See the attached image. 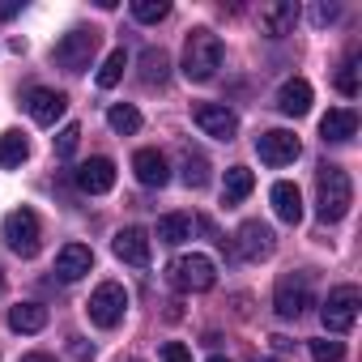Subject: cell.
Listing matches in <instances>:
<instances>
[{
	"label": "cell",
	"mask_w": 362,
	"mask_h": 362,
	"mask_svg": "<svg viewBox=\"0 0 362 362\" xmlns=\"http://www.w3.org/2000/svg\"><path fill=\"white\" fill-rule=\"evenodd\" d=\"M354 205V184L337 162H324L315 170V214L320 222H341Z\"/></svg>",
	"instance_id": "6da1fadb"
},
{
	"label": "cell",
	"mask_w": 362,
	"mask_h": 362,
	"mask_svg": "<svg viewBox=\"0 0 362 362\" xmlns=\"http://www.w3.org/2000/svg\"><path fill=\"white\" fill-rule=\"evenodd\" d=\"M222 69V39L214 30H192L184 43V77L188 81H214Z\"/></svg>",
	"instance_id": "7a4b0ae2"
},
{
	"label": "cell",
	"mask_w": 362,
	"mask_h": 362,
	"mask_svg": "<svg viewBox=\"0 0 362 362\" xmlns=\"http://www.w3.org/2000/svg\"><path fill=\"white\" fill-rule=\"evenodd\" d=\"M354 132H358V115H354L349 107H337V111H328V115L320 119V136H324V141H332V145L349 141Z\"/></svg>",
	"instance_id": "ffe728a7"
},
{
	"label": "cell",
	"mask_w": 362,
	"mask_h": 362,
	"mask_svg": "<svg viewBox=\"0 0 362 362\" xmlns=\"http://www.w3.org/2000/svg\"><path fill=\"white\" fill-rule=\"evenodd\" d=\"M22 362H56V358H52V354H39V349H35V354H26Z\"/></svg>",
	"instance_id": "8d00e7d4"
},
{
	"label": "cell",
	"mask_w": 362,
	"mask_h": 362,
	"mask_svg": "<svg viewBox=\"0 0 362 362\" xmlns=\"http://www.w3.org/2000/svg\"><path fill=\"white\" fill-rule=\"evenodd\" d=\"M260 362H277V358H260Z\"/></svg>",
	"instance_id": "ab89813d"
},
{
	"label": "cell",
	"mask_w": 362,
	"mask_h": 362,
	"mask_svg": "<svg viewBox=\"0 0 362 362\" xmlns=\"http://www.w3.org/2000/svg\"><path fill=\"white\" fill-rule=\"evenodd\" d=\"M30 158V141L22 132H5L0 136V166H22Z\"/></svg>",
	"instance_id": "d4e9b609"
},
{
	"label": "cell",
	"mask_w": 362,
	"mask_h": 362,
	"mask_svg": "<svg viewBox=\"0 0 362 362\" xmlns=\"http://www.w3.org/2000/svg\"><path fill=\"white\" fill-rule=\"evenodd\" d=\"M166 13H170V0H136V5H132L136 22H162Z\"/></svg>",
	"instance_id": "f1b7e54d"
},
{
	"label": "cell",
	"mask_w": 362,
	"mask_h": 362,
	"mask_svg": "<svg viewBox=\"0 0 362 362\" xmlns=\"http://www.w3.org/2000/svg\"><path fill=\"white\" fill-rule=\"evenodd\" d=\"M311 358L315 362H341L345 358V345L341 341H328V337L324 341H311Z\"/></svg>",
	"instance_id": "1f68e13d"
},
{
	"label": "cell",
	"mask_w": 362,
	"mask_h": 362,
	"mask_svg": "<svg viewBox=\"0 0 362 362\" xmlns=\"http://www.w3.org/2000/svg\"><path fill=\"white\" fill-rule=\"evenodd\" d=\"M294 26H298V5L294 0H269V5H260V35L286 39V35H294Z\"/></svg>",
	"instance_id": "7c38bea8"
},
{
	"label": "cell",
	"mask_w": 362,
	"mask_h": 362,
	"mask_svg": "<svg viewBox=\"0 0 362 362\" xmlns=\"http://www.w3.org/2000/svg\"><path fill=\"white\" fill-rule=\"evenodd\" d=\"M273 307H277L281 320H298V315L311 307V273H286V277L277 281Z\"/></svg>",
	"instance_id": "ba28073f"
},
{
	"label": "cell",
	"mask_w": 362,
	"mask_h": 362,
	"mask_svg": "<svg viewBox=\"0 0 362 362\" xmlns=\"http://www.w3.org/2000/svg\"><path fill=\"white\" fill-rule=\"evenodd\" d=\"M158 239L170 243V247H179L184 239H192V218L188 214H166V218H158Z\"/></svg>",
	"instance_id": "cb8c5ba5"
},
{
	"label": "cell",
	"mask_w": 362,
	"mask_h": 362,
	"mask_svg": "<svg viewBox=\"0 0 362 362\" xmlns=\"http://www.w3.org/2000/svg\"><path fill=\"white\" fill-rule=\"evenodd\" d=\"M73 179H77L81 192L103 197V192L115 188V162H111V158H90V162H81V166L73 170Z\"/></svg>",
	"instance_id": "4fadbf2b"
},
{
	"label": "cell",
	"mask_w": 362,
	"mask_h": 362,
	"mask_svg": "<svg viewBox=\"0 0 362 362\" xmlns=\"http://www.w3.org/2000/svg\"><path fill=\"white\" fill-rule=\"evenodd\" d=\"M22 5H18V0H0V22H9L13 13H18Z\"/></svg>",
	"instance_id": "d590c367"
},
{
	"label": "cell",
	"mask_w": 362,
	"mask_h": 362,
	"mask_svg": "<svg viewBox=\"0 0 362 362\" xmlns=\"http://www.w3.org/2000/svg\"><path fill=\"white\" fill-rule=\"evenodd\" d=\"M337 18H341V5H332V0H320V5L311 9V22L315 26H332Z\"/></svg>",
	"instance_id": "d6a6232c"
},
{
	"label": "cell",
	"mask_w": 362,
	"mask_h": 362,
	"mask_svg": "<svg viewBox=\"0 0 362 362\" xmlns=\"http://www.w3.org/2000/svg\"><path fill=\"white\" fill-rule=\"evenodd\" d=\"M256 188V175L247 166H230L226 179H222V205H243Z\"/></svg>",
	"instance_id": "44dd1931"
},
{
	"label": "cell",
	"mask_w": 362,
	"mask_h": 362,
	"mask_svg": "<svg viewBox=\"0 0 362 362\" xmlns=\"http://www.w3.org/2000/svg\"><path fill=\"white\" fill-rule=\"evenodd\" d=\"M132 170H136V184H145V188H162L170 179V166H166V158L158 149H136L132 153Z\"/></svg>",
	"instance_id": "e0dca14e"
},
{
	"label": "cell",
	"mask_w": 362,
	"mask_h": 362,
	"mask_svg": "<svg viewBox=\"0 0 362 362\" xmlns=\"http://www.w3.org/2000/svg\"><path fill=\"white\" fill-rule=\"evenodd\" d=\"M128 362H141V358H128Z\"/></svg>",
	"instance_id": "60d3db41"
},
{
	"label": "cell",
	"mask_w": 362,
	"mask_h": 362,
	"mask_svg": "<svg viewBox=\"0 0 362 362\" xmlns=\"http://www.w3.org/2000/svg\"><path fill=\"white\" fill-rule=\"evenodd\" d=\"M69 354H73L77 362H90V358H94V345H90L86 337H69Z\"/></svg>",
	"instance_id": "e575fe53"
},
{
	"label": "cell",
	"mask_w": 362,
	"mask_h": 362,
	"mask_svg": "<svg viewBox=\"0 0 362 362\" xmlns=\"http://www.w3.org/2000/svg\"><path fill=\"white\" fill-rule=\"evenodd\" d=\"M39 239H43V226H39V214L35 209H13L9 218H5V243L22 256V260H30L35 252H39Z\"/></svg>",
	"instance_id": "8992f818"
},
{
	"label": "cell",
	"mask_w": 362,
	"mask_h": 362,
	"mask_svg": "<svg viewBox=\"0 0 362 362\" xmlns=\"http://www.w3.org/2000/svg\"><path fill=\"white\" fill-rule=\"evenodd\" d=\"M107 124H111L119 136H132V132L141 128V111H136V107H128V103H115V107L107 111Z\"/></svg>",
	"instance_id": "4316f807"
},
{
	"label": "cell",
	"mask_w": 362,
	"mask_h": 362,
	"mask_svg": "<svg viewBox=\"0 0 362 362\" xmlns=\"http://www.w3.org/2000/svg\"><path fill=\"white\" fill-rule=\"evenodd\" d=\"M209 162H205V153H192V149H184V184L188 188H205L209 184Z\"/></svg>",
	"instance_id": "484cf974"
},
{
	"label": "cell",
	"mask_w": 362,
	"mask_h": 362,
	"mask_svg": "<svg viewBox=\"0 0 362 362\" xmlns=\"http://www.w3.org/2000/svg\"><path fill=\"white\" fill-rule=\"evenodd\" d=\"M277 107H281V115H307L311 111V86L303 81V77H290L281 90H277Z\"/></svg>",
	"instance_id": "d6986e66"
},
{
	"label": "cell",
	"mask_w": 362,
	"mask_h": 362,
	"mask_svg": "<svg viewBox=\"0 0 362 362\" xmlns=\"http://www.w3.org/2000/svg\"><path fill=\"white\" fill-rule=\"evenodd\" d=\"M269 201H273V214H277L281 222L298 226V218H303V192H298V184H290V179H281V184H273Z\"/></svg>",
	"instance_id": "ac0fdd59"
},
{
	"label": "cell",
	"mask_w": 362,
	"mask_h": 362,
	"mask_svg": "<svg viewBox=\"0 0 362 362\" xmlns=\"http://www.w3.org/2000/svg\"><path fill=\"white\" fill-rule=\"evenodd\" d=\"M0 290H5V273H0Z\"/></svg>",
	"instance_id": "f35d334b"
},
{
	"label": "cell",
	"mask_w": 362,
	"mask_h": 362,
	"mask_svg": "<svg viewBox=\"0 0 362 362\" xmlns=\"http://www.w3.org/2000/svg\"><path fill=\"white\" fill-rule=\"evenodd\" d=\"M166 77H170L166 52H162V47H145V52H141V81H145V86H162Z\"/></svg>",
	"instance_id": "603a6c76"
},
{
	"label": "cell",
	"mask_w": 362,
	"mask_h": 362,
	"mask_svg": "<svg viewBox=\"0 0 362 362\" xmlns=\"http://www.w3.org/2000/svg\"><path fill=\"white\" fill-rule=\"evenodd\" d=\"M9 328H13V332H43V328H47V307H39V303H18V307L9 311Z\"/></svg>",
	"instance_id": "7402d4cb"
},
{
	"label": "cell",
	"mask_w": 362,
	"mask_h": 362,
	"mask_svg": "<svg viewBox=\"0 0 362 362\" xmlns=\"http://www.w3.org/2000/svg\"><path fill=\"white\" fill-rule=\"evenodd\" d=\"M90 269H94V252H90L86 243L60 247V256H56V277H60V281H81Z\"/></svg>",
	"instance_id": "2e32d148"
},
{
	"label": "cell",
	"mask_w": 362,
	"mask_h": 362,
	"mask_svg": "<svg viewBox=\"0 0 362 362\" xmlns=\"http://www.w3.org/2000/svg\"><path fill=\"white\" fill-rule=\"evenodd\" d=\"M162 362H192V349L179 345V341H166L162 345Z\"/></svg>",
	"instance_id": "836d02e7"
},
{
	"label": "cell",
	"mask_w": 362,
	"mask_h": 362,
	"mask_svg": "<svg viewBox=\"0 0 362 362\" xmlns=\"http://www.w3.org/2000/svg\"><path fill=\"white\" fill-rule=\"evenodd\" d=\"M124 69H128V56H124V47H115L107 60H103V69H98V86L103 90H111V86H119V77H124Z\"/></svg>",
	"instance_id": "83f0119b"
},
{
	"label": "cell",
	"mask_w": 362,
	"mask_h": 362,
	"mask_svg": "<svg viewBox=\"0 0 362 362\" xmlns=\"http://www.w3.org/2000/svg\"><path fill=\"white\" fill-rule=\"evenodd\" d=\"M235 247H239L243 260H269L273 247H277V235H273V226H264V222H243L239 235H235Z\"/></svg>",
	"instance_id": "8fae6325"
},
{
	"label": "cell",
	"mask_w": 362,
	"mask_h": 362,
	"mask_svg": "<svg viewBox=\"0 0 362 362\" xmlns=\"http://www.w3.org/2000/svg\"><path fill=\"white\" fill-rule=\"evenodd\" d=\"M111 252H115L124 264L145 269V264H149V235H145L141 226H124V230L111 239Z\"/></svg>",
	"instance_id": "9a60e30c"
},
{
	"label": "cell",
	"mask_w": 362,
	"mask_h": 362,
	"mask_svg": "<svg viewBox=\"0 0 362 362\" xmlns=\"http://www.w3.org/2000/svg\"><path fill=\"white\" fill-rule=\"evenodd\" d=\"M358 307H362L358 286H337V290H328V298L320 307V320H324L328 332H349L358 324Z\"/></svg>",
	"instance_id": "5b68a950"
},
{
	"label": "cell",
	"mask_w": 362,
	"mask_h": 362,
	"mask_svg": "<svg viewBox=\"0 0 362 362\" xmlns=\"http://www.w3.org/2000/svg\"><path fill=\"white\" fill-rule=\"evenodd\" d=\"M26 111H30V119L35 124H43V128H52L64 111H69V98L60 94V90H47V86H35L30 94H26Z\"/></svg>",
	"instance_id": "5bb4252c"
},
{
	"label": "cell",
	"mask_w": 362,
	"mask_h": 362,
	"mask_svg": "<svg viewBox=\"0 0 362 362\" xmlns=\"http://www.w3.org/2000/svg\"><path fill=\"white\" fill-rule=\"evenodd\" d=\"M77 141H81V124H64L60 136H56V153L60 158H73L77 153Z\"/></svg>",
	"instance_id": "4dcf8cb0"
},
{
	"label": "cell",
	"mask_w": 362,
	"mask_h": 362,
	"mask_svg": "<svg viewBox=\"0 0 362 362\" xmlns=\"http://www.w3.org/2000/svg\"><path fill=\"white\" fill-rule=\"evenodd\" d=\"M256 153H260V162H269V166H290V162L303 153V145H298L294 132H286V128H269V132L256 136Z\"/></svg>",
	"instance_id": "9c48e42d"
},
{
	"label": "cell",
	"mask_w": 362,
	"mask_h": 362,
	"mask_svg": "<svg viewBox=\"0 0 362 362\" xmlns=\"http://www.w3.org/2000/svg\"><path fill=\"white\" fill-rule=\"evenodd\" d=\"M166 277H170V286H175V290H184V294H205V290H214L218 269H214V260H209V256L192 252V256H175V260H170V269H166Z\"/></svg>",
	"instance_id": "3957f363"
},
{
	"label": "cell",
	"mask_w": 362,
	"mask_h": 362,
	"mask_svg": "<svg viewBox=\"0 0 362 362\" xmlns=\"http://www.w3.org/2000/svg\"><path fill=\"white\" fill-rule=\"evenodd\" d=\"M86 311H90V320H94L98 328H115V324L124 320V311H128V290H124L119 281H103V286L90 294Z\"/></svg>",
	"instance_id": "52a82bcc"
},
{
	"label": "cell",
	"mask_w": 362,
	"mask_h": 362,
	"mask_svg": "<svg viewBox=\"0 0 362 362\" xmlns=\"http://www.w3.org/2000/svg\"><path fill=\"white\" fill-rule=\"evenodd\" d=\"M209 362H230V358H209Z\"/></svg>",
	"instance_id": "74e56055"
},
{
	"label": "cell",
	"mask_w": 362,
	"mask_h": 362,
	"mask_svg": "<svg viewBox=\"0 0 362 362\" xmlns=\"http://www.w3.org/2000/svg\"><path fill=\"white\" fill-rule=\"evenodd\" d=\"M192 119H197V128H201L205 136H218V141H230V136L239 132V115H235L230 107H222V103H201V107L192 111Z\"/></svg>",
	"instance_id": "30bf717a"
},
{
	"label": "cell",
	"mask_w": 362,
	"mask_h": 362,
	"mask_svg": "<svg viewBox=\"0 0 362 362\" xmlns=\"http://www.w3.org/2000/svg\"><path fill=\"white\" fill-rule=\"evenodd\" d=\"M337 90H341L345 98H358V60H354V56L341 64V73H337Z\"/></svg>",
	"instance_id": "f546056e"
},
{
	"label": "cell",
	"mask_w": 362,
	"mask_h": 362,
	"mask_svg": "<svg viewBox=\"0 0 362 362\" xmlns=\"http://www.w3.org/2000/svg\"><path fill=\"white\" fill-rule=\"evenodd\" d=\"M94 52H98V30H69L60 43H56V64L64 69V73H86L90 64H94Z\"/></svg>",
	"instance_id": "277c9868"
}]
</instances>
